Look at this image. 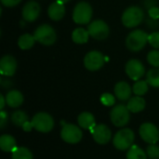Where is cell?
<instances>
[{
	"label": "cell",
	"instance_id": "cell-1",
	"mask_svg": "<svg viewBox=\"0 0 159 159\" xmlns=\"http://www.w3.org/2000/svg\"><path fill=\"white\" fill-rule=\"evenodd\" d=\"M148 34L141 29L131 31L126 38V47L132 52L141 51L148 43Z\"/></svg>",
	"mask_w": 159,
	"mask_h": 159
},
{
	"label": "cell",
	"instance_id": "cell-2",
	"mask_svg": "<svg viewBox=\"0 0 159 159\" xmlns=\"http://www.w3.org/2000/svg\"><path fill=\"white\" fill-rule=\"evenodd\" d=\"M144 19V12L141 7L131 6L125 9L122 14L121 20L125 27L134 28L140 25Z\"/></svg>",
	"mask_w": 159,
	"mask_h": 159
},
{
	"label": "cell",
	"instance_id": "cell-3",
	"mask_svg": "<svg viewBox=\"0 0 159 159\" xmlns=\"http://www.w3.org/2000/svg\"><path fill=\"white\" fill-rule=\"evenodd\" d=\"M35 40L44 46H52L57 40V33L55 29L47 23L39 25L34 32Z\"/></svg>",
	"mask_w": 159,
	"mask_h": 159
},
{
	"label": "cell",
	"instance_id": "cell-4",
	"mask_svg": "<svg viewBox=\"0 0 159 159\" xmlns=\"http://www.w3.org/2000/svg\"><path fill=\"white\" fill-rule=\"evenodd\" d=\"M135 140V134L133 130L130 129H122L118 130L113 139V144L114 146L120 151H126L129 150L134 143Z\"/></svg>",
	"mask_w": 159,
	"mask_h": 159
},
{
	"label": "cell",
	"instance_id": "cell-5",
	"mask_svg": "<svg viewBox=\"0 0 159 159\" xmlns=\"http://www.w3.org/2000/svg\"><path fill=\"white\" fill-rule=\"evenodd\" d=\"M93 15L92 7L86 1L78 2L73 10V20L77 24H88L91 22Z\"/></svg>",
	"mask_w": 159,
	"mask_h": 159
},
{
	"label": "cell",
	"instance_id": "cell-6",
	"mask_svg": "<svg viewBox=\"0 0 159 159\" xmlns=\"http://www.w3.org/2000/svg\"><path fill=\"white\" fill-rule=\"evenodd\" d=\"M31 122L34 129L42 133L50 132L54 128L53 117L46 112H39L35 114L33 116Z\"/></svg>",
	"mask_w": 159,
	"mask_h": 159
},
{
	"label": "cell",
	"instance_id": "cell-7",
	"mask_svg": "<svg viewBox=\"0 0 159 159\" xmlns=\"http://www.w3.org/2000/svg\"><path fill=\"white\" fill-rule=\"evenodd\" d=\"M110 119L116 127H125L130 120V112L124 104L116 105L110 112Z\"/></svg>",
	"mask_w": 159,
	"mask_h": 159
},
{
	"label": "cell",
	"instance_id": "cell-8",
	"mask_svg": "<svg viewBox=\"0 0 159 159\" xmlns=\"http://www.w3.org/2000/svg\"><path fill=\"white\" fill-rule=\"evenodd\" d=\"M88 31L89 35L96 40H104L110 34L109 25L102 20H95L89 22Z\"/></svg>",
	"mask_w": 159,
	"mask_h": 159
},
{
	"label": "cell",
	"instance_id": "cell-9",
	"mask_svg": "<svg viewBox=\"0 0 159 159\" xmlns=\"http://www.w3.org/2000/svg\"><path fill=\"white\" fill-rule=\"evenodd\" d=\"M61 139L71 144L78 143L83 138V132L79 127L74 124H64L61 131Z\"/></svg>",
	"mask_w": 159,
	"mask_h": 159
},
{
	"label": "cell",
	"instance_id": "cell-10",
	"mask_svg": "<svg viewBox=\"0 0 159 159\" xmlns=\"http://www.w3.org/2000/svg\"><path fill=\"white\" fill-rule=\"evenodd\" d=\"M105 61L103 54L99 50L89 51L84 57V65L87 70L95 72L100 70Z\"/></svg>",
	"mask_w": 159,
	"mask_h": 159
},
{
	"label": "cell",
	"instance_id": "cell-11",
	"mask_svg": "<svg viewBox=\"0 0 159 159\" xmlns=\"http://www.w3.org/2000/svg\"><path fill=\"white\" fill-rule=\"evenodd\" d=\"M139 133L141 138L148 144H155L158 142L159 129L153 123H143L140 127Z\"/></svg>",
	"mask_w": 159,
	"mask_h": 159
},
{
	"label": "cell",
	"instance_id": "cell-12",
	"mask_svg": "<svg viewBox=\"0 0 159 159\" xmlns=\"http://www.w3.org/2000/svg\"><path fill=\"white\" fill-rule=\"evenodd\" d=\"M125 71L128 76L134 81L140 80L145 75V67L143 63L137 59H131L127 61Z\"/></svg>",
	"mask_w": 159,
	"mask_h": 159
},
{
	"label": "cell",
	"instance_id": "cell-13",
	"mask_svg": "<svg viewBox=\"0 0 159 159\" xmlns=\"http://www.w3.org/2000/svg\"><path fill=\"white\" fill-rule=\"evenodd\" d=\"M41 13V7L39 3L34 0L26 2L21 9V16L23 20L27 22H33L36 20Z\"/></svg>",
	"mask_w": 159,
	"mask_h": 159
},
{
	"label": "cell",
	"instance_id": "cell-14",
	"mask_svg": "<svg viewBox=\"0 0 159 159\" xmlns=\"http://www.w3.org/2000/svg\"><path fill=\"white\" fill-rule=\"evenodd\" d=\"M93 140L99 144H107L112 139L111 129L104 124L96 125L92 130H90Z\"/></svg>",
	"mask_w": 159,
	"mask_h": 159
},
{
	"label": "cell",
	"instance_id": "cell-15",
	"mask_svg": "<svg viewBox=\"0 0 159 159\" xmlns=\"http://www.w3.org/2000/svg\"><path fill=\"white\" fill-rule=\"evenodd\" d=\"M17 61L11 55H5L0 60V74L3 76H12L17 70Z\"/></svg>",
	"mask_w": 159,
	"mask_h": 159
},
{
	"label": "cell",
	"instance_id": "cell-16",
	"mask_svg": "<svg viewBox=\"0 0 159 159\" xmlns=\"http://www.w3.org/2000/svg\"><path fill=\"white\" fill-rule=\"evenodd\" d=\"M132 91L133 90H132L131 87L126 81L117 82L115 86V89H114V92H115L116 97L119 101H122V102L129 101L131 98Z\"/></svg>",
	"mask_w": 159,
	"mask_h": 159
},
{
	"label": "cell",
	"instance_id": "cell-17",
	"mask_svg": "<svg viewBox=\"0 0 159 159\" xmlns=\"http://www.w3.org/2000/svg\"><path fill=\"white\" fill-rule=\"evenodd\" d=\"M48 15L50 20L58 21L61 20L65 15V6L64 3L60 1H55L49 5L48 7Z\"/></svg>",
	"mask_w": 159,
	"mask_h": 159
},
{
	"label": "cell",
	"instance_id": "cell-18",
	"mask_svg": "<svg viewBox=\"0 0 159 159\" xmlns=\"http://www.w3.org/2000/svg\"><path fill=\"white\" fill-rule=\"evenodd\" d=\"M6 101L7 104L10 108H18L23 103L24 98L20 91L17 89H12L6 94Z\"/></svg>",
	"mask_w": 159,
	"mask_h": 159
},
{
	"label": "cell",
	"instance_id": "cell-19",
	"mask_svg": "<svg viewBox=\"0 0 159 159\" xmlns=\"http://www.w3.org/2000/svg\"><path fill=\"white\" fill-rule=\"evenodd\" d=\"M77 122L80 128L84 129L92 130L96 126V121L94 116L89 112H83L77 117Z\"/></svg>",
	"mask_w": 159,
	"mask_h": 159
},
{
	"label": "cell",
	"instance_id": "cell-20",
	"mask_svg": "<svg viewBox=\"0 0 159 159\" xmlns=\"http://www.w3.org/2000/svg\"><path fill=\"white\" fill-rule=\"evenodd\" d=\"M146 105L145 100L142 96H135L131 97L127 103V107L131 113H140L144 110Z\"/></svg>",
	"mask_w": 159,
	"mask_h": 159
},
{
	"label": "cell",
	"instance_id": "cell-21",
	"mask_svg": "<svg viewBox=\"0 0 159 159\" xmlns=\"http://www.w3.org/2000/svg\"><path fill=\"white\" fill-rule=\"evenodd\" d=\"M17 147L16 140L13 136L8 134H4L0 137V148L4 152H13Z\"/></svg>",
	"mask_w": 159,
	"mask_h": 159
},
{
	"label": "cell",
	"instance_id": "cell-22",
	"mask_svg": "<svg viewBox=\"0 0 159 159\" xmlns=\"http://www.w3.org/2000/svg\"><path fill=\"white\" fill-rule=\"evenodd\" d=\"M89 31L82 27L75 29L72 33V40L75 44H86L89 41Z\"/></svg>",
	"mask_w": 159,
	"mask_h": 159
},
{
	"label": "cell",
	"instance_id": "cell-23",
	"mask_svg": "<svg viewBox=\"0 0 159 159\" xmlns=\"http://www.w3.org/2000/svg\"><path fill=\"white\" fill-rule=\"evenodd\" d=\"M35 38L34 34H23L18 38V46L22 50L30 49L34 47L35 43Z\"/></svg>",
	"mask_w": 159,
	"mask_h": 159
},
{
	"label": "cell",
	"instance_id": "cell-24",
	"mask_svg": "<svg viewBox=\"0 0 159 159\" xmlns=\"http://www.w3.org/2000/svg\"><path fill=\"white\" fill-rule=\"evenodd\" d=\"M146 81L149 86L153 88H159V67L151 68L146 73Z\"/></svg>",
	"mask_w": 159,
	"mask_h": 159
},
{
	"label": "cell",
	"instance_id": "cell-25",
	"mask_svg": "<svg viewBox=\"0 0 159 159\" xmlns=\"http://www.w3.org/2000/svg\"><path fill=\"white\" fill-rule=\"evenodd\" d=\"M11 121L15 126L22 127L27 121H29V118L25 112L21 110H18V111H15L11 115Z\"/></svg>",
	"mask_w": 159,
	"mask_h": 159
},
{
	"label": "cell",
	"instance_id": "cell-26",
	"mask_svg": "<svg viewBox=\"0 0 159 159\" xmlns=\"http://www.w3.org/2000/svg\"><path fill=\"white\" fill-rule=\"evenodd\" d=\"M147 154L137 145H132L127 153V159H147Z\"/></svg>",
	"mask_w": 159,
	"mask_h": 159
},
{
	"label": "cell",
	"instance_id": "cell-27",
	"mask_svg": "<svg viewBox=\"0 0 159 159\" xmlns=\"http://www.w3.org/2000/svg\"><path fill=\"white\" fill-rule=\"evenodd\" d=\"M11 153L12 159H34L32 152L26 147H16Z\"/></svg>",
	"mask_w": 159,
	"mask_h": 159
},
{
	"label": "cell",
	"instance_id": "cell-28",
	"mask_svg": "<svg viewBox=\"0 0 159 159\" xmlns=\"http://www.w3.org/2000/svg\"><path fill=\"white\" fill-rule=\"evenodd\" d=\"M149 89V84L146 80H138L134 83L132 87V90L136 96H143L147 93Z\"/></svg>",
	"mask_w": 159,
	"mask_h": 159
},
{
	"label": "cell",
	"instance_id": "cell-29",
	"mask_svg": "<svg viewBox=\"0 0 159 159\" xmlns=\"http://www.w3.org/2000/svg\"><path fill=\"white\" fill-rule=\"evenodd\" d=\"M147 61L153 67H159V50L154 49L147 54Z\"/></svg>",
	"mask_w": 159,
	"mask_h": 159
},
{
	"label": "cell",
	"instance_id": "cell-30",
	"mask_svg": "<svg viewBox=\"0 0 159 159\" xmlns=\"http://www.w3.org/2000/svg\"><path fill=\"white\" fill-rule=\"evenodd\" d=\"M147 157L150 159H159V147L155 144H150L146 148Z\"/></svg>",
	"mask_w": 159,
	"mask_h": 159
},
{
	"label": "cell",
	"instance_id": "cell-31",
	"mask_svg": "<svg viewBox=\"0 0 159 159\" xmlns=\"http://www.w3.org/2000/svg\"><path fill=\"white\" fill-rule=\"evenodd\" d=\"M101 102L105 106H113L116 103V98L111 93H103L101 96Z\"/></svg>",
	"mask_w": 159,
	"mask_h": 159
},
{
	"label": "cell",
	"instance_id": "cell-32",
	"mask_svg": "<svg viewBox=\"0 0 159 159\" xmlns=\"http://www.w3.org/2000/svg\"><path fill=\"white\" fill-rule=\"evenodd\" d=\"M148 42L149 44L155 48L156 49H159V32L158 31H155L153 33H151L149 34L148 37Z\"/></svg>",
	"mask_w": 159,
	"mask_h": 159
},
{
	"label": "cell",
	"instance_id": "cell-33",
	"mask_svg": "<svg viewBox=\"0 0 159 159\" xmlns=\"http://www.w3.org/2000/svg\"><path fill=\"white\" fill-rule=\"evenodd\" d=\"M145 25L151 30H157L159 28V19L148 18L145 20Z\"/></svg>",
	"mask_w": 159,
	"mask_h": 159
},
{
	"label": "cell",
	"instance_id": "cell-34",
	"mask_svg": "<svg viewBox=\"0 0 159 159\" xmlns=\"http://www.w3.org/2000/svg\"><path fill=\"white\" fill-rule=\"evenodd\" d=\"M22 0H1V3L3 6L7 7H13L17 5H19Z\"/></svg>",
	"mask_w": 159,
	"mask_h": 159
},
{
	"label": "cell",
	"instance_id": "cell-35",
	"mask_svg": "<svg viewBox=\"0 0 159 159\" xmlns=\"http://www.w3.org/2000/svg\"><path fill=\"white\" fill-rule=\"evenodd\" d=\"M7 123V113L4 110H1L0 112V128L4 129L5 126Z\"/></svg>",
	"mask_w": 159,
	"mask_h": 159
},
{
	"label": "cell",
	"instance_id": "cell-36",
	"mask_svg": "<svg viewBox=\"0 0 159 159\" xmlns=\"http://www.w3.org/2000/svg\"><path fill=\"white\" fill-rule=\"evenodd\" d=\"M143 5L146 9H151L157 6V0H143Z\"/></svg>",
	"mask_w": 159,
	"mask_h": 159
},
{
	"label": "cell",
	"instance_id": "cell-37",
	"mask_svg": "<svg viewBox=\"0 0 159 159\" xmlns=\"http://www.w3.org/2000/svg\"><path fill=\"white\" fill-rule=\"evenodd\" d=\"M7 78H5V77H2L1 78V86H2V88H4V89H8V88H10V87H12V81L9 79V78H7V76H6Z\"/></svg>",
	"mask_w": 159,
	"mask_h": 159
},
{
	"label": "cell",
	"instance_id": "cell-38",
	"mask_svg": "<svg viewBox=\"0 0 159 159\" xmlns=\"http://www.w3.org/2000/svg\"><path fill=\"white\" fill-rule=\"evenodd\" d=\"M149 12V15L151 18L153 19H159V9L157 7H152L151 9L148 10Z\"/></svg>",
	"mask_w": 159,
	"mask_h": 159
},
{
	"label": "cell",
	"instance_id": "cell-39",
	"mask_svg": "<svg viewBox=\"0 0 159 159\" xmlns=\"http://www.w3.org/2000/svg\"><path fill=\"white\" fill-rule=\"evenodd\" d=\"M21 128H22V129H23L24 131H26V132H29V131H31V130L34 129V127H33V125H32V122H29V121H27Z\"/></svg>",
	"mask_w": 159,
	"mask_h": 159
},
{
	"label": "cell",
	"instance_id": "cell-40",
	"mask_svg": "<svg viewBox=\"0 0 159 159\" xmlns=\"http://www.w3.org/2000/svg\"><path fill=\"white\" fill-rule=\"evenodd\" d=\"M0 103H1V104H0V109L3 110L4 107H5V105H6V103H7L6 97H4L3 94H0Z\"/></svg>",
	"mask_w": 159,
	"mask_h": 159
},
{
	"label": "cell",
	"instance_id": "cell-41",
	"mask_svg": "<svg viewBox=\"0 0 159 159\" xmlns=\"http://www.w3.org/2000/svg\"><path fill=\"white\" fill-rule=\"evenodd\" d=\"M57 1H60V2H61V3H67V2H69V1H71V0H57Z\"/></svg>",
	"mask_w": 159,
	"mask_h": 159
}]
</instances>
